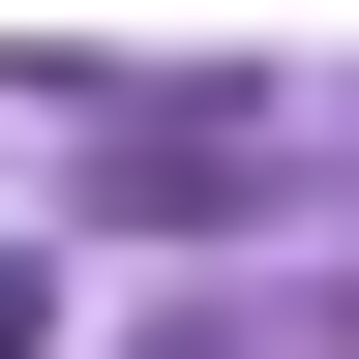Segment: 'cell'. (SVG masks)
<instances>
[{
    "mask_svg": "<svg viewBox=\"0 0 359 359\" xmlns=\"http://www.w3.org/2000/svg\"><path fill=\"white\" fill-rule=\"evenodd\" d=\"M150 359H269V330H150Z\"/></svg>",
    "mask_w": 359,
    "mask_h": 359,
    "instance_id": "1",
    "label": "cell"
},
{
    "mask_svg": "<svg viewBox=\"0 0 359 359\" xmlns=\"http://www.w3.org/2000/svg\"><path fill=\"white\" fill-rule=\"evenodd\" d=\"M0 359H30V269H0Z\"/></svg>",
    "mask_w": 359,
    "mask_h": 359,
    "instance_id": "2",
    "label": "cell"
}]
</instances>
